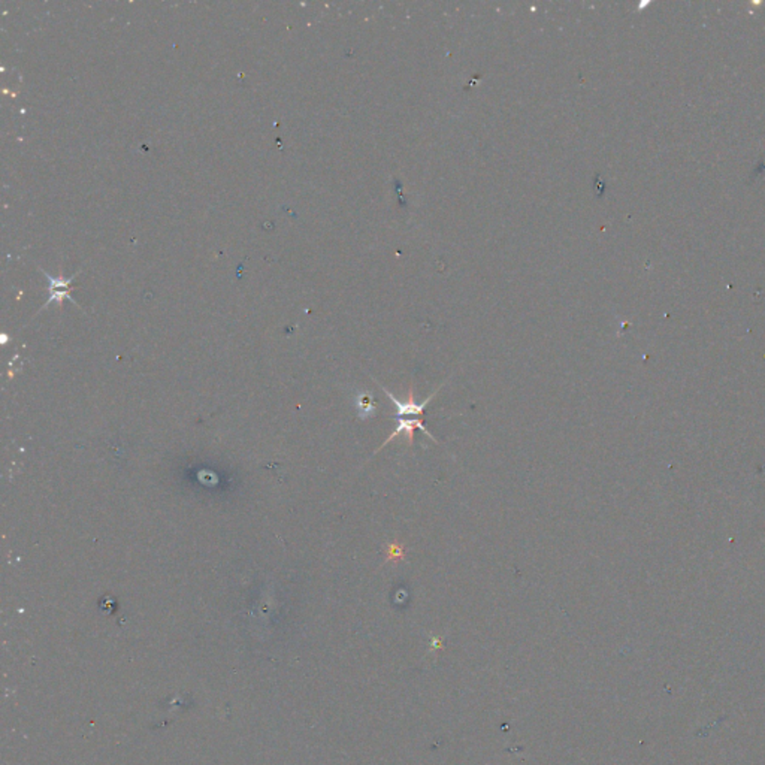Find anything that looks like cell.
Masks as SVG:
<instances>
[{"label":"cell","mask_w":765,"mask_h":765,"mask_svg":"<svg viewBox=\"0 0 765 765\" xmlns=\"http://www.w3.org/2000/svg\"><path fill=\"white\" fill-rule=\"evenodd\" d=\"M356 406L359 410V416L362 419H368L374 416L375 412V406H374V399L369 397L368 393H360L359 398L356 401Z\"/></svg>","instance_id":"3"},{"label":"cell","mask_w":765,"mask_h":765,"mask_svg":"<svg viewBox=\"0 0 765 765\" xmlns=\"http://www.w3.org/2000/svg\"><path fill=\"white\" fill-rule=\"evenodd\" d=\"M416 428L422 429V431H423V432H425V434H426V435H428L429 438H431V440H434V441H435V438L432 436V434H431V432H429V431H428V429H426V426L423 425V422H422V420H419V419H410V420H406V419H398V425H397V429H395V432H393V434H392V435H390V436L388 438V440H386V441H384V443L381 444V447H380V449H383V447H384L386 444H389V443H390L392 440H395V438H397V436H398V435H401V434H403V435H406V436H407V441H408V444H412V436H414V429H416Z\"/></svg>","instance_id":"2"},{"label":"cell","mask_w":765,"mask_h":765,"mask_svg":"<svg viewBox=\"0 0 765 765\" xmlns=\"http://www.w3.org/2000/svg\"><path fill=\"white\" fill-rule=\"evenodd\" d=\"M381 389H383V392L386 393V397H388V398L395 403V406H397V416H398L399 419H402L403 416H407V414H423L425 408L429 406V402H431L432 398L435 397V393H432L431 397H429L426 401H423V402H416V401H414V397H412V389H410V392H408V399H407V401H399V399L395 398L393 395H392L388 389H386V388H381Z\"/></svg>","instance_id":"1"}]
</instances>
